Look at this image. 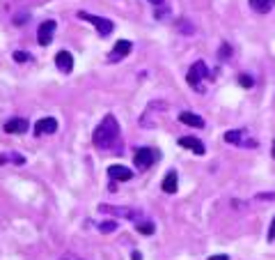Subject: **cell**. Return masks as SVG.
Here are the masks:
<instances>
[{
	"instance_id": "cb8c5ba5",
	"label": "cell",
	"mask_w": 275,
	"mask_h": 260,
	"mask_svg": "<svg viewBox=\"0 0 275 260\" xmlns=\"http://www.w3.org/2000/svg\"><path fill=\"white\" fill-rule=\"evenodd\" d=\"M14 23H16V25H21V23H25V14H16Z\"/></svg>"
},
{
	"instance_id": "d4e9b609",
	"label": "cell",
	"mask_w": 275,
	"mask_h": 260,
	"mask_svg": "<svg viewBox=\"0 0 275 260\" xmlns=\"http://www.w3.org/2000/svg\"><path fill=\"white\" fill-rule=\"evenodd\" d=\"M268 239H275V219L271 223V230H268Z\"/></svg>"
},
{
	"instance_id": "4fadbf2b",
	"label": "cell",
	"mask_w": 275,
	"mask_h": 260,
	"mask_svg": "<svg viewBox=\"0 0 275 260\" xmlns=\"http://www.w3.org/2000/svg\"><path fill=\"white\" fill-rule=\"evenodd\" d=\"M177 182H179L177 173H174V170H170V173L163 177V191L165 193H174V191H177Z\"/></svg>"
},
{
	"instance_id": "7c38bea8",
	"label": "cell",
	"mask_w": 275,
	"mask_h": 260,
	"mask_svg": "<svg viewBox=\"0 0 275 260\" xmlns=\"http://www.w3.org/2000/svg\"><path fill=\"white\" fill-rule=\"evenodd\" d=\"M35 131H37L39 136H42V134H55V131H58V120H55V118H44V120H39V122L35 124Z\"/></svg>"
},
{
	"instance_id": "44dd1931",
	"label": "cell",
	"mask_w": 275,
	"mask_h": 260,
	"mask_svg": "<svg viewBox=\"0 0 275 260\" xmlns=\"http://www.w3.org/2000/svg\"><path fill=\"white\" fill-rule=\"evenodd\" d=\"M230 55H232V48H230V46H227V44H225L223 48H220V58H223V60H227Z\"/></svg>"
},
{
	"instance_id": "2e32d148",
	"label": "cell",
	"mask_w": 275,
	"mask_h": 260,
	"mask_svg": "<svg viewBox=\"0 0 275 260\" xmlns=\"http://www.w3.org/2000/svg\"><path fill=\"white\" fill-rule=\"evenodd\" d=\"M225 141H227V143H232V145H243V143H246V141H243V131H227V134H225Z\"/></svg>"
},
{
	"instance_id": "3957f363",
	"label": "cell",
	"mask_w": 275,
	"mask_h": 260,
	"mask_svg": "<svg viewBox=\"0 0 275 260\" xmlns=\"http://www.w3.org/2000/svg\"><path fill=\"white\" fill-rule=\"evenodd\" d=\"M202 78H211V74H209L207 65H204L202 60H197V62L193 65V67L188 69V83L193 85L195 90L204 92V88H202Z\"/></svg>"
},
{
	"instance_id": "83f0119b",
	"label": "cell",
	"mask_w": 275,
	"mask_h": 260,
	"mask_svg": "<svg viewBox=\"0 0 275 260\" xmlns=\"http://www.w3.org/2000/svg\"><path fill=\"white\" fill-rule=\"evenodd\" d=\"M149 2H158V0H149Z\"/></svg>"
},
{
	"instance_id": "5bb4252c",
	"label": "cell",
	"mask_w": 275,
	"mask_h": 260,
	"mask_svg": "<svg viewBox=\"0 0 275 260\" xmlns=\"http://www.w3.org/2000/svg\"><path fill=\"white\" fill-rule=\"evenodd\" d=\"M179 120H181L184 124H188V127H204V120L195 113H181L179 115Z\"/></svg>"
},
{
	"instance_id": "ffe728a7",
	"label": "cell",
	"mask_w": 275,
	"mask_h": 260,
	"mask_svg": "<svg viewBox=\"0 0 275 260\" xmlns=\"http://www.w3.org/2000/svg\"><path fill=\"white\" fill-rule=\"evenodd\" d=\"M14 60H16V62H25V60H30V53H25V51H16V53H14Z\"/></svg>"
},
{
	"instance_id": "4316f807",
	"label": "cell",
	"mask_w": 275,
	"mask_h": 260,
	"mask_svg": "<svg viewBox=\"0 0 275 260\" xmlns=\"http://www.w3.org/2000/svg\"><path fill=\"white\" fill-rule=\"evenodd\" d=\"M273 157H275V141H273Z\"/></svg>"
},
{
	"instance_id": "ac0fdd59",
	"label": "cell",
	"mask_w": 275,
	"mask_h": 260,
	"mask_svg": "<svg viewBox=\"0 0 275 260\" xmlns=\"http://www.w3.org/2000/svg\"><path fill=\"white\" fill-rule=\"evenodd\" d=\"M117 228H119V221H104V223H99V230H101V233H115Z\"/></svg>"
},
{
	"instance_id": "e0dca14e",
	"label": "cell",
	"mask_w": 275,
	"mask_h": 260,
	"mask_svg": "<svg viewBox=\"0 0 275 260\" xmlns=\"http://www.w3.org/2000/svg\"><path fill=\"white\" fill-rule=\"evenodd\" d=\"M135 230H138V233H142V235H151V233H154V223H151V221L135 223Z\"/></svg>"
},
{
	"instance_id": "7402d4cb",
	"label": "cell",
	"mask_w": 275,
	"mask_h": 260,
	"mask_svg": "<svg viewBox=\"0 0 275 260\" xmlns=\"http://www.w3.org/2000/svg\"><path fill=\"white\" fill-rule=\"evenodd\" d=\"M238 81H241V85H243V88H250V85H253V78H250V76H241Z\"/></svg>"
},
{
	"instance_id": "484cf974",
	"label": "cell",
	"mask_w": 275,
	"mask_h": 260,
	"mask_svg": "<svg viewBox=\"0 0 275 260\" xmlns=\"http://www.w3.org/2000/svg\"><path fill=\"white\" fill-rule=\"evenodd\" d=\"M131 260H142V256L138 251H133V253H131Z\"/></svg>"
},
{
	"instance_id": "9a60e30c",
	"label": "cell",
	"mask_w": 275,
	"mask_h": 260,
	"mask_svg": "<svg viewBox=\"0 0 275 260\" xmlns=\"http://www.w3.org/2000/svg\"><path fill=\"white\" fill-rule=\"evenodd\" d=\"M250 5H253V9L266 14V12H271V7L275 5V0H250Z\"/></svg>"
},
{
	"instance_id": "8992f818",
	"label": "cell",
	"mask_w": 275,
	"mask_h": 260,
	"mask_svg": "<svg viewBox=\"0 0 275 260\" xmlns=\"http://www.w3.org/2000/svg\"><path fill=\"white\" fill-rule=\"evenodd\" d=\"M133 51V44L128 42V39H119L117 44L112 46V51H110V58L108 60L110 62H115V60H122V58H127L128 53Z\"/></svg>"
},
{
	"instance_id": "30bf717a",
	"label": "cell",
	"mask_w": 275,
	"mask_h": 260,
	"mask_svg": "<svg viewBox=\"0 0 275 260\" xmlns=\"http://www.w3.org/2000/svg\"><path fill=\"white\" fill-rule=\"evenodd\" d=\"M108 175H110V180L128 182V180L133 177V170H128L127 166H110V168H108Z\"/></svg>"
},
{
	"instance_id": "d6986e66",
	"label": "cell",
	"mask_w": 275,
	"mask_h": 260,
	"mask_svg": "<svg viewBox=\"0 0 275 260\" xmlns=\"http://www.w3.org/2000/svg\"><path fill=\"white\" fill-rule=\"evenodd\" d=\"M5 161H14V164H19V166H21L23 157H19V154H2V157H0V164H5Z\"/></svg>"
},
{
	"instance_id": "52a82bcc",
	"label": "cell",
	"mask_w": 275,
	"mask_h": 260,
	"mask_svg": "<svg viewBox=\"0 0 275 260\" xmlns=\"http://www.w3.org/2000/svg\"><path fill=\"white\" fill-rule=\"evenodd\" d=\"M55 67L62 71V74H69L71 69H74V55L69 53V51H60L55 55Z\"/></svg>"
},
{
	"instance_id": "9c48e42d",
	"label": "cell",
	"mask_w": 275,
	"mask_h": 260,
	"mask_svg": "<svg viewBox=\"0 0 275 260\" xmlns=\"http://www.w3.org/2000/svg\"><path fill=\"white\" fill-rule=\"evenodd\" d=\"M99 212H106V214H115L122 216V219H138V212L128 210V207H112V205H101Z\"/></svg>"
},
{
	"instance_id": "603a6c76",
	"label": "cell",
	"mask_w": 275,
	"mask_h": 260,
	"mask_svg": "<svg viewBox=\"0 0 275 260\" xmlns=\"http://www.w3.org/2000/svg\"><path fill=\"white\" fill-rule=\"evenodd\" d=\"M209 260H230V256H225V253H218V256H211Z\"/></svg>"
},
{
	"instance_id": "7a4b0ae2",
	"label": "cell",
	"mask_w": 275,
	"mask_h": 260,
	"mask_svg": "<svg viewBox=\"0 0 275 260\" xmlns=\"http://www.w3.org/2000/svg\"><path fill=\"white\" fill-rule=\"evenodd\" d=\"M78 19L92 23V25L99 30V35H101V37H108V35L115 30L112 21H110V19H104V16H94V14H89V12H78Z\"/></svg>"
},
{
	"instance_id": "ba28073f",
	"label": "cell",
	"mask_w": 275,
	"mask_h": 260,
	"mask_svg": "<svg viewBox=\"0 0 275 260\" xmlns=\"http://www.w3.org/2000/svg\"><path fill=\"white\" fill-rule=\"evenodd\" d=\"M179 145L186 147V150H193L195 154H204V152H207L204 143H202L200 138H195V136H181V138H179Z\"/></svg>"
},
{
	"instance_id": "5b68a950",
	"label": "cell",
	"mask_w": 275,
	"mask_h": 260,
	"mask_svg": "<svg viewBox=\"0 0 275 260\" xmlns=\"http://www.w3.org/2000/svg\"><path fill=\"white\" fill-rule=\"evenodd\" d=\"M55 28H58V23L53 21V19H48V21L42 23V25H39V30H37V42H39V44H42V46H48V44H51Z\"/></svg>"
},
{
	"instance_id": "6da1fadb",
	"label": "cell",
	"mask_w": 275,
	"mask_h": 260,
	"mask_svg": "<svg viewBox=\"0 0 275 260\" xmlns=\"http://www.w3.org/2000/svg\"><path fill=\"white\" fill-rule=\"evenodd\" d=\"M117 138H119V124H117V120H115V115L108 113L104 120H101V124L94 129L92 141H94V145H97L99 150H108V147H112L117 143Z\"/></svg>"
},
{
	"instance_id": "277c9868",
	"label": "cell",
	"mask_w": 275,
	"mask_h": 260,
	"mask_svg": "<svg viewBox=\"0 0 275 260\" xmlns=\"http://www.w3.org/2000/svg\"><path fill=\"white\" fill-rule=\"evenodd\" d=\"M156 157H158L156 150H151V147H140L133 157V164L138 168H149V166L156 161Z\"/></svg>"
},
{
	"instance_id": "8fae6325",
	"label": "cell",
	"mask_w": 275,
	"mask_h": 260,
	"mask_svg": "<svg viewBox=\"0 0 275 260\" xmlns=\"http://www.w3.org/2000/svg\"><path fill=\"white\" fill-rule=\"evenodd\" d=\"M30 124L28 120H23V118H14V120H7L5 122V131L7 134H23V131H28Z\"/></svg>"
}]
</instances>
